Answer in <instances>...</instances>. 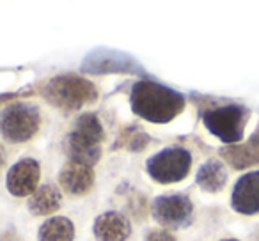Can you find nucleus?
Masks as SVG:
<instances>
[{"label":"nucleus","mask_w":259,"mask_h":241,"mask_svg":"<svg viewBox=\"0 0 259 241\" xmlns=\"http://www.w3.org/2000/svg\"><path fill=\"white\" fill-rule=\"evenodd\" d=\"M132 107L135 114L149 123L163 124L183 112L185 98L165 85L141 80L132 90Z\"/></svg>","instance_id":"1"},{"label":"nucleus","mask_w":259,"mask_h":241,"mask_svg":"<svg viewBox=\"0 0 259 241\" xmlns=\"http://www.w3.org/2000/svg\"><path fill=\"white\" fill-rule=\"evenodd\" d=\"M43 96L54 107L64 112H75L93 103L98 98V90L89 80L76 75H62L52 78L43 87Z\"/></svg>","instance_id":"2"},{"label":"nucleus","mask_w":259,"mask_h":241,"mask_svg":"<svg viewBox=\"0 0 259 241\" xmlns=\"http://www.w3.org/2000/svg\"><path fill=\"white\" fill-rule=\"evenodd\" d=\"M105 131L94 114H83L76 119L73 131L68 135V155L71 162L93 167L101 156V142Z\"/></svg>","instance_id":"3"},{"label":"nucleus","mask_w":259,"mask_h":241,"mask_svg":"<svg viewBox=\"0 0 259 241\" xmlns=\"http://www.w3.org/2000/svg\"><path fill=\"white\" fill-rule=\"evenodd\" d=\"M204 126L211 135L226 144L236 146L241 142L248 121V110L241 105L213 107L202 114Z\"/></svg>","instance_id":"4"},{"label":"nucleus","mask_w":259,"mask_h":241,"mask_svg":"<svg viewBox=\"0 0 259 241\" xmlns=\"http://www.w3.org/2000/svg\"><path fill=\"white\" fill-rule=\"evenodd\" d=\"M39 112L29 103H13L0 115V133L13 144L30 140L39 130Z\"/></svg>","instance_id":"5"},{"label":"nucleus","mask_w":259,"mask_h":241,"mask_svg":"<svg viewBox=\"0 0 259 241\" xmlns=\"http://www.w3.org/2000/svg\"><path fill=\"white\" fill-rule=\"evenodd\" d=\"M192 169V156L187 149L170 148L148 160V172L162 184L178 183L185 179Z\"/></svg>","instance_id":"6"},{"label":"nucleus","mask_w":259,"mask_h":241,"mask_svg":"<svg viewBox=\"0 0 259 241\" xmlns=\"http://www.w3.org/2000/svg\"><path fill=\"white\" fill-rule=\"evenodd\" d=\"M41 169L39 163L32 158H23L9 169L8 172V190L16 197H32L37 191Z\"/></svg>","instance_id":"7"},{"label":"nucleus","mask_w":259,"mask_h":241,"mask_svg":"<svg viewBox=\"0 0 259 241\" xmlns=\"http://www.w3.org/2000/svg\"><path fill=\"white\" fill-rule=\"evenodd\" d=\"M194 204L187 195H163L153 204V216L162 225H181L192 216Z\"/></svg>","instance_id":"8"},{"label":"nucleus","mask_w":259,"mask_h":241,"mask_svg":"<svg viewBox=\"0 0 259 241\" xmlns=\"http://www.w3.org/2000/svg\"><path fill=\"white\" fill-rule=\"evenodd\" d=\"M231 206L240 215H257L259 213V170L247 172L236 181L231 195Z\"/></svg>","instance_id":"9"},{"label":"nucleus","mask_w":259,"mask_h":241,"mask_svg":"<svg viewBox=\"0 0 259 241\" xmlns=\"http://www.w3.org/2000/svg\"><path fill=\"white\" fill-rule=\"evenodd\" d=\"M59 181L64 191L71 195H85L94 184V170L91 165L69 160L59 174Z\"/></svg>","instance_id":"10"},{"label":"nucleus","mask_w":259,"mask_h":241,"mask_svg":"<svg viewBox=\"0 0 259 241\" xmlns=\"http://www.w3.org/2000/svg\"><path fill=\"white\" fill-rule=\"evenodd\" d=\"M222 158L238 170L259 165V126L245 144H236L222 149Z\"/></svg>","instance_id":"11"},{"label":"nucleus","mask_w":259,"mask_h":241,"mask_svg":"<svg viewBox=\"0 0 259 241\" xmlns=\"http://www.w3.org/2000/svg\"><path fill=\"white\" fill-rule=\"evenodd\" d=\"M94 234L100 241H124L130 236V223L122 215L108 211L96 218Z\"/></svg>","instance_id":"12"},{"label":"nucleus","mask_w":259,"mask_h":241,"mask_svg":"<svg viewBox=\"0 0 259 241\" xmlns=\"http://www.w3.org/2000/svg\"><path fill=\"white\" fill-rule=\"evenodd\" d=\"M62 204V195L57 186L54 184H45V186L37 188L36 194L30 197L29 209L32 215L36 216H48L55 213Z\"/></svg>","instance_id":"13"},{"label":"nucleus","mask_w":259,"mask_h":241,"mask_svg":"<svg viewBox=\"0 0 259 241\" xmlns=\"http://www.w3.org/2000/svg\"><path fill=\"white\" fill-rule=\"evenodd\" d=\"M227 183V170L222 162L219 160H209L199 169L197 172V184L204 191L217 194L220 191Z\"/></svg>","instance_id":"14"},{"label":"nucleus","mask_w":259,"mask_h":241,"mask_svg":"<svg viewBox=\"0 0 259 241\" xmlns=\"http://www.w3.org/2000/svg\"><path fill=\"white\" fill-rule=\"evenodd\" d=\"M75 237V227L71 220L64 216H55L41 225L39 241H73Z\"/></svg>","instance_id":"15"},{"label":"nucleus","mask_w":259,"mask_h":241,"mask_svg":"<svg viewBox=\"0 0 259 241\" xmlns=\"http://www.w3.org/2000/svg\"><path fill=\"white\" fill-rule=\"evenodd\" d=\"M146 241H176V237L165 229H153L148 232Z\"/></svg>","instance_id":"16"},{"label":"nucleus","mask_w":259,"mask_h":241,"mask_svg":"<svg viewBox=\"0 0 259 241\" xmlns=\"http://www.w3.org/2000/svg\"><path fill=\"white\" fill-rule=\"evenodd\" d=\"M4 165H6V151H4V148L0 146V170H2Z\"/></svg>","instance_id":"17"},{"label":"nucleus","mask_w":259,"mask_h":241,"mask_svg":"<svg viewBox=\"0 0 259 241\" xmlns=\"http://www.w3.org/2000/svg\"><path fill=\"white\" fill-rule=\"evenodd\" d=\"M222 241H238V239H222Z\"/></svg>","instance_id":"18"}]
</instances>
